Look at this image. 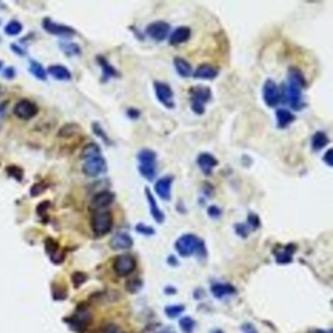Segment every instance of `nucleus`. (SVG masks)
I'll list each match as a JSON object with an SVG mask.
<instances>
[{
  "mask_svg": "<svg viewBox=\"0 0 333 333\" xmlns=\"http://www.w3.org/2000/svg\"><path fill=\"white\" fill-rule=\"evenodd\" d=\"M306 86V80L301 71L296 66H290L287 75V85L284 90L292 110L301 111L305 108L303 90Z\"/></svg>",
  "mask_w": 333,
  "mask_h": 333,
  "instance_id": "f257e3e1",
  "label": "nucleus"
},
{
  "mask_svg": "<svg viewBox=\"0 0 333 333\" xmlns=\"http://www.w3.org/2000/svg\"><path fill=\"white\" fill-rule=\"evenodd\" d=\"M139 161V172L145 179L152 182L157 176V153L150 150L143 149L137 155Z\"/></svg>",
  "mask_w": 333,
  "mask_h": 333,
  "instance_id": "f03ea898",
  "label": "nucleus"
},
{
  "mask_svg": "<svg viewBox=\"0 0 333 333\" xmlns=\"http://www.w3.org/2000/svg\"><path fill=\"white\" fill-rule=\"evenodd\" d=\"M190 109L195 114L203 115L206 105L212 97L211 89L205 85H196L190 90Z\"/></svg>",
  "mask_w": 333,
  "mask_h": 333,
  "instance_id": "7ed1b4c3",
  "label": "nucleus"
},
{
  "mask_svg": "<svg viewBox=\"0 0 333 333\" xmlns=\"http://www.w3.org/2000/svg\"><path fill=\"white\" fill-rule=\"evenodd\" d=\"M203 242L194 235H184L177 239L175 242V249L183 257H189L190 255L201 251Z\"/></svg>",
  "mask_w": 333,
  "mask_h": 333,
  "instance_id": "20e7f679",
  "label": "nucleus"
},
{
  "mask_svg": "<svg viewBox=\"0 0 333 333\" xmlns=\"http://www.w3.org/2000/svg\"><path fill=\"white\" fill-rule=\"evenodd\" d=\"M91 225L96 235L105 236L109 234L112 228L111 212L106 210H98L92 217Z\"/></svg>",
  "mask_w": 333,
  "mask_h": 333,
  "instance_id": "39448f33",
  "label": "nucleus"
},
{
  "mask_svg": "<svg viewBox=\"0 0 333 333\" xmlns=\"http://www.w3.org/2000/svg\"><path fill=\"white\" fill-rule=\"evenodd\" d=\"M156 96L160 104H162L166 109L172 110L175 108L174 92L170 85L165 82L156 81L155 84Z\"/></svg>",
  "mask_w": 333,
  "mask_h": 333,
  "instance_id": "423d86ee",
  "label": "nucleus"
},
{
  "mask_svg": "<svg viewBox=\"0 0 333 333\" xmlns=\"http://www.w3.org/2000/svg\"><path fill=\"white\" fill-rule=\"evenodd\" d=\"M282 96L283 94L274 80H267L265 81L263 86V99L269 108L277 107L282 100Z\"/></svg>",
  "mask_w": 333,
  "mask_h": 333,
  "instance_id": "0eeeda50",
  "label": "nucleus"
},
{
  "mask_svg": "<svg viewBox=\"0 0 333 333\" xmlns=\"http://www.w3.org/2000/svg\"><path fill=\"white\" fill-rule=\"evenodd\" d=\"M136 268L135 259L129 254L117 256L113 262V270L119 277H126Z\"/></svg>",
  "mask_w": 333,
  "mask_h": 333,
  "instance_id": "6e6552de",
  "label": "nucleus"
},
{
  "mask_svg": "<svg viewBox=\"0 0 333 333\" xmlns=\"http://www.w3.org/2000/svg\"><path fill=\"white\" fill-rule=\"evenodd\" d=\"M107 161L102 156L87 159L82 165L83 174L88 177H97L107 171Z\"/></svg>",
  "mask_w": 333,
  "mask_h": 333,
  "instance_id": "1a4fd4ad",
  "label": "nucleus"
},
{
  "mask_svg": "<svg viewBox=\"0 0 333 333\" xmlns=\"http://www.w3.org/2000/svg\"><path fill=\"white\" fill-rule=\"evenodd\" d=\"M14 114L22 120H30L38 113L37 106L28 99L20 100L14 107Z\"/></svg>",
  "mask_w": 333,
  "mask_h": 333,
  "instance_id": "9d476101",
  "label": "nucleus"
},
{
  "mask_svg": "<svg viewBox=\"0 0 333 333\" xmlns=\"http://www.w3.org/2000/svg\"><path fill=\"white\" fill-rule=\"evenodd\" d=\"M170 25L164 21H156L151 23L147 29L146 33L155 41L161 42L169 34Z\"/></svg>",
  "mask_w": 333,
  "mask_h": 333,
  "instance_id": "9b49d317",
  "label": "nucleus"
},
{
  "mask_svg": "<svg viewBox=\"0 0 333 333\" xmlns=\"http://www.w3.org/2000/svg\"><path fill=\"white\" fill-rule=\"evenodd\" d=\"M43 29L46 32L54 34V35H59V36H72L75 35L77 32L72 29L71 27H68L65 25H62L59 23L53 22L51 19L45 18L42 22Z\"/></svg>",
  "mask_w": 333,
  "mask_h": 333,
  "instance_id": "f8f14e48",
  "label": "nucleus"
},
{
  "mask_svg": "<svg viewBox=\"0 0 333 333\" xmlns=\"http://www.w3.org/2000/svg\"><path fill=\"white\" fill-rule=\"evenodd\" d=\"M173 176H164L156 182L155 190L159 197L163 201H170L171 186L173 183Z\"/></svg>",
  "mask_w": 333,
  "mask_h": 333,
  "instance_id": "ddd939ff",
  "label": "nucleus"
},
{
  "mask_svg": "<svg viewBox=\"0 0 333 333\" xmlns=\"http://www.w3.org/2000/svg\"><path fill=\"white\" fill-rule=\"evenodd\" d=\"M196 163L204 174L206 176H211L214 168L218 165V160L209 153H203L197 157Z\"/></svg>",
  "mask_w": 333,
  "mask_h": 333,
  "instance_id": "4468645a",
  "label": "nucleus"
},
{
  "mask_svg": "<svg viewBox=\"0 0 333 333\" xmlns=\"http://www.w3.org/2000/svg\"><path fill=\"white\" fill-rule=\"evenodd\" d=\"M219 75V71L214 65L209 63L201 64L192 74V77L196 80H213Z\"/></svg>",
  "mask_w": 333,
  "mask_h": 333,
  "instance_id": "2eb2a0df",
  "label": "nucleus"
},
{
  "mask_svg": "<svg viewBox=\"0 0 333 333\" xmlns=\"http://www.w3.org/2000/svg\"><path fill=\"white\" fill-rule=\"evenodd\" d=\"M115 195L113 192L110 190H101L100 192L96 193L95 196L92 199V207L102 210L104 208L110 207L111 204L114 202Z\"/></svg>",
  "mask_w": 333,
  "mask_h": 333,
  "instance_id": "dca6fc26",
  "label": "nucleus"
},
{
  "mask_svg": "<svg viewBox=\"0 0 333 333\" xmlns=\"http://www.w3.org/2000/svg\"><path fill=\"white\" fill-rule=\"evenodd\" d=\"M191 31L189 27H179L175 29L174 32H172L169 36V44L172 46H177L182 43L187 42L190 39Z\"/></svg>",
  "mask_w": 333,
  "mask_h": 333,
  "instance_id": "f3484780",
  "label": "nucleus"
},
{
  "mask_svg": "<svg viewBox=\"0 0 333 333\" xmlns=\"http://www.w3.org/2000/svg\"><path fill=\"white\" fill-rule=\"evenodd\" d=\"M145 193H146V196H147L149 206H150V211H151V214H152L153 218L155 219L156 222L159 223V224L163 223L164 219H165L164 213L162 212V210H160V208L158 206V203H157L155 196L153 195L152 191H151V190L149 188H146L145 189Z\"/></svg>",
  "mask_w": 333,
  "mask_h": 333,
  "instance_id": "a211bd4d",
  "label": "nucleus"
},
{
  "mask_svg": "<svg viewBox=\"0 0 333 333\" xmlns=\"http://www.w3.org/2000/svg\"><path fill=\"white\" fill-rule=\"evenodd\" d=\"M47 72L55 80L68 81L72 79V74L69 69L62 64H51L48 66Z\"/></svg>",
  "mask_w": 333,
  "mask_h": 333,
  "instance_id": "6ab92c4d",
  "label": "nucleus"
},
{
  "mask_svg": "<svg viewBox=\"0 0 333 333\" xmlns=\"http://www.w3.org/2000/svg\"><path fill=\"white\" fill-rule=\"evenodd\" d=\"M276 119L277 127L279 129H286L295 120V116L291 111L286 109H278L276 111Z\"/></svg>",
  "mask_w": 333,
  "mask_h": 333,
  "instance_id": "aec40b11",
  "label": "nucleus"
},
{
  "mask_svg": "<svg viewBox=\"0 0 333 333\" xmlns=\"http://www.w3.org/2000/svg\"><path fill=\"white\" fill-rule=\"evenodd\" d=\"M133 245L131 237L124 233H119L111 238V246L115 250H121L130 248Z\"/></svg>",
  "mask_w": 333,
  "mask_h": 333,
  "instance_id": "412c9836",
  "label": "nucleus"
},
{
  "mask_svg": "<svg viewBox=\"0 0 333 333\" xmlns=\"http://www.w3.org/2000/svg\"><path fill=\"white\" fill-rule=\"evenodd\" d=\"M175 70L177 72V74L184 79L190 78V76H192V68L190 65V63L186 61L185 59L181 58V57H175L174 61Z\"/></svg>",
  "mask_w": 333,
  "mask_h": 333,
  "instance_id": "4be33fe9",
  "label": "nucleus"
},
{
  "mask_svg": "<svg viewBox=\"0 0 333 333\" xmlns=\"http://www.w3.org/2000/svg\"><path fill=\"white\" fill-rule=\"evenodd\" d=\"M330 142L328 136L326 135V133L322 132V131H317L314 136L312 137V149L315 152H319L321 151L323 148H325L328 144Z\"/></svg>",
  "mask_w": 333,
  "mask_h": 333,
  "instance_id": "5701e85b",
  "label": "nucleus"
},
{
  "mask_svg": "<svg viewBox=\"0 0 333 333\" xmlns=\"http://www.w3.org/2000/svg\"><path fill=\"white\" fill-rule=\"evenodd\" d=\"M212 294L217 298H223L234 294L236 292V288L229 284H215L211 287Z\"/></svg>",
  "mask_w": 333,
  "mask_h": 333,
  "instance_id": "b1692460",
  "label": "nucleus"
},
{
  "mask_svg": "<svg viewBox=\"0 0 333 333\" xmlns=\"http://www.w3.org/2000/svg\"><path fill=\"white\" fill-rule=\"evenodd\" d=\"M80 133H81V127L79 124L66 123L63 126L61 127V129L59 130L58 137L63 138V139H68V138H73Z\"/></svg>",
  "mask_w": 333,
  "mask_h": 333,
  "instance_id": "393cba45",
  "label": "nucleus"
},
{
  "mask_svg": "<svg viewBox=\"0 0 333 333\" xmlns=\"http://www.w3.org/2000/svg\"><path fill=\"white\" fill-rule=\"evenodd\" d=\"M97 61H98V63H100V65L103 69L104 78L106 80H109L111 78H117V77H119L118 72L111 65V63L108 62V60L106 58H104L103 56H98Z\"/></svg>",
  "mask_w": 333,
  "mask_h": 333,
  "instance_id": "a878e982",
  "label": "nucleus"
},
{
  "mask_svg": "<svg viewBox=\"0 0 333 333\" xmlns=\"http://www.w3.org/2000/svg\"><path fill=\"white\" fill-rule=\"evenodd\" d=\"M102 156V152L100 147L96 143L87 144L82 148V151L80 153V157L82 159H90Z\"/></svg>",
  "mask_w": 333,
  "mask_h": 333,
  "instance_id": "bb28decb",
  "label": "nucleus"
},
{
  "mask_svg": "<svg viewBox=\"0 0 333 333\" xmlns=\"http://www.w3.org/2000/svg\"><path fill=\"white\" fill-rule=\"evenodd\" d=\"M294 251H295L294 245H292V244L287 245L285 249H283L282 251H279L278 253H276L277 262L281 263V264L290 263L292 261V254Z\"/></svg>",
  "mask_w": 333,
  "mask_h": 333,
  "instance_id": "cd10ccee",
  "label": "nucleus"
},
{
  "mask_svg": "<svg viewBox=\"0 0 333 333\" xmlns=\"http://www.w3.org/2000/svg\"><path fill=\"white\" fill-rule=\"evenodd\" d=\"M30 72L37 80H45L47 79V72L42 66V64L32 60L30 62Z\"/></svg>",
  "mask_w": 333,
  "mask_h": 333,
  "instance_id": "c85d7f7f",
  "label": "nucleus"
},
{
  "mask_svg": "<svg viewBox=\"0 0 333 333\" xmlns=\"http://www.w3.org/2000/svg\"><path fill=\"white\" fill-rule=\"evenodd\" d=\"M22 31H23V26L19 21H16V20L10 21L4 28L5 33L8 35H12V36L20 34Z\"/></svg>",
  "mask_w": 333,
  "mask_h": 333,
  "instance_id": "c756f323",
  "label": "nucleus"
},
{
  "mask_svg": "<svg viewBox=\"0 0 333 333\" xmlns=\"http://www.w3.org/2000/svg\"><path fill=\"white\" fill-rule=\"evenodd\" d=\"M179 324H180V327L183 330V332L192 333L194 326H195V321L190 317H185L180 319Z\"/></svg>",
  "mask_w": 333,
  "mask_h": 333,
  "instance_id": "7c9ffc66",
  "label": "nucleus"
},
{
  "mask_svg": "<svg viewBox=\"0 0 333 333\" xmlns=\"http://www.w3.org/2000/svg\"><path fill=\"white\" fill-rule=\"evenodd\" d=\"M61 48L68 56L79 55L80 53V48L76 43H63L61 44Z\"/></svg>",
  "mask_w": 333,
  "mask_h": 333,
  "instance_id": "2f4dec72",
  "label": "nucleus"
},
{
  "mask_svg": "<svg viewBox=\"0 0 333 333\" xmlns=\"http://www.w3.org/2000/svg\"><path fill=\"white\" fill-rule=\"evenodd\" d=\"M92 129H93V131H94V133H95L96 135H97L98 137H100L105 143L107 144V145H111V140H110V138L108 137L107 133L104 131V129L101 127V125H100L99 123H97V122L93 123Z\"/></svg>",
  "mask_w": 333,
  "mask_h": 333,
  "instance_id": "473e14b6",
  "label": "nucleus"
},
{
  "mask_svg": "<svg viewBox=\"0 0 333 333\" xmlns=\"http://www.w3.org/2000/svg\"><path fill=\"white\" fill-rule=\"evenodd\" d=\"M6 171L9 176L13 177L14 179H16L18 181H22L23 180V177H24V172L23 170L19 167V166H16V165H11V166H8L6 168Z\"/></svg>",
  "mask_w": 333,
  "mask_h": 333,
  "instance_id": "72a5a7b5",
  "label": "nucleus"
},
{
  "mask_svg": "<svg viewBox=\"0 0 333 333\" xmlns=\"http://www.w3.org/2000/svg\"><path fill=\"white\" fill-rule=\"evenodd\" d=\"M183 311H184V306H182V305H173V306L166 307L165 314L168 317L173 318V317H178Z\"/></svg>",
  "mask_w": 333,
  "mask_h": 333,
  "instance_id": "f704fd0d",
  "label": "nucleus"
},
{
  "mask_svg": "<svg viewBox=\"0 0 333 333\" xmlns=\"http://www.w3.org/2000/svg\"><path fill=\"white\" fill-rule=\"evenodd\" d=\"M47 188L48 184L45 182L35 183L31 189V194H32V196H37L40 193H42V192H44L45 190H47Z\"/></svg>",
  "mask_w": 333,
  "mask_h": 333,
  "instance_id": "c9c22d12",
  "label": "nucleus"
},
{
  "mask_svg": "<svg viewBox=\"0 0 333 333\" xmlns=\"http://www.w3.org/2000/svg\"><path fill=\"white\" fill-rule=\"evenodd\" d=\"M136 230L137 232L143 234V235H146V236H152L155 234V230L150 227V226H147V225H144V224H139L136 226Z\"/></svg>",
  "mask_w": 333,
  "mask_h": 333,
  "instance_id": "e433bc0d",
  "label": "nucleus"
},
{
  "mask_svg": "<svg viewBox=\"0 0 333 333\" xmlns=\"http://www.w3.org/2000/svg\"><path fill=\"white\" fill-rule=\"evenodd\" d=\"M99 333H121L120 329L118 326H116L115 324H112V323H109V324H106L105 326H103Z\"/></svg>",
  "mask_w": 333,
  "mask_h": 333,
  "instance_id": "4c0bfd02",
  "label": "nucleus"
},
{
  "mask_svg": "<svg viewBox=\"0 0 333 333\" xmlns=\"http://www.w3.org/2000/svg\"><path fill=\"white\" fill-rule=\"evenodd\" d=\"M141 286H142V284L139 281H137V280H135V281H129L127 283V289L130 292H136L137 290L140 289Z\"/></svg>",
  "mask_w": 333,
  "mask_h": 333,
  "instance_id": "58836bf2",
  "label": "nucleus"
},
{
  "mask_svg": "<svg viewBox=\"0 0 333 333\" xmlns=\"http://www.w3.org/2000/svg\"><path fill=\"white\" fill-rule=\"evenodd\" d=\"M208 214H209V216L212 217V218H218V217L221 216L222 211H221V209H220L219 207L212 206V207H210L208 208Z\"/></svg>",
  "mask_w": 333,
  "mask_h": 333,
  "instance_id": "ea45409f",
  "label": "nucleus"
},
{
  "mask_svg": "<svg viewBox=\"0 0 333 333\" xmlns=\"http://www.w3.org/2000/svg\"><path fill=\"white\" fill-rule=\"evenodd\" d=\"M85 280H86V277L81 273H77L73 276V281H74V283H75V285L77 287L80 286L81 284H83L85 282Z\"/></svg>",
  "mask_w": 333,
  "mask_h": 333,
  "instance_id": "a19ab883",
  "label": "nucleus"
},
{
  "mask_svg": "<svg viewBox=\"0 0 333 333\" xmlns=\"http://www.w3.org/2000/svg\"><path fill=\"white\" fill-rule=\"evenodd\" d=\"M247 221H248V226H251L252 228H255V229L260 225V220H259L258 216L255 215V214H249Z\"/></svg>",
  "mask_w": 333,
  "mask_h": 333,
  "instance_id": "79ce46f5",
  "label": "nucleus"
},
{
  "mask_svg": "<svg viewBox=\"0 0 333 333\" xmlns=\"http://www.w3.org/2000/svg\"><path fill=\"white\" fill-rule=\"evenodd\" d=\"M140 115H141V112L137 109L131 108V109H128V111H127V116L131 119H138L140 117Z\"/></svg>",
  "mask_w": 333,
  "mask_h": 333,
  "instance_id": "37998d69",
  "label": "nucleus"
},
{
  "mask_svg": "<svg viewBox=\"0 0 333 333\" xmlns=\"http://www.w3.org/2000/svg\"><path fill=\"white\" fill-rule=\"evenodd\" d=\"M322 160L327 164L328 166H332V149H329L323 156Z\"/></svg>",
  "mask_w": 333,
  "mask_h": 333,
  "instance_id": "c03bdc74",
  "label": "nucleus"
},
{
  "mask_svg": "<svg viewBox=\"0 0 333 333\" xmlns=\"http://www.w3.org/2000/svg\"><path fill=\"white\" fill-rule=\"evenodd\" d=\"M15 76V71L13 68H7L4 70V77L7 79H12Z\"/></svg>",
  "mask_w": 333,
  "mask_h": 333,
  "instance_id": "a18cd8bd",
  "label": "nucleus"
},
{
  "mask_svg": "<svg viewBox=\"0 0 333 333\" xmlns=\"http://www.w3.org/2000/svg\"><path fill=\"white\" fill-rule=\"evenodd\" d=\"M242 330L244 333H258L250 323H246L242 326Z\"/></svg>",
  "mask_w": 333,
  "mask_h": 333,
  "instance_id": "49530a36",
  "label": "nucleus"
},
{
  "mask_svg": "<svg viewBox=\"0 0 333 333\" xmlns=\"http://www.w3.org/2000/svg\"><path fill=\"white\" fill-rule=\"evenodd\" d=\"M317 333H332V332H331V331H318V332Z\"/></svg>",
  "mask_w": 333,
  "mask_h": 333,
  "instance_id": "de8ad7c7",
  "label": "nucleus"
},
{
  "mask_svg": "<svg viewBox=\"0 0 333 333\" xmlns=\"http://www.w3.org/2000/svg\"><path fill=\"white\" fill-rule=\"evenodd\" d=\"M213 333H223V331H221V330H215Z\"/></svg>",
  "mask_w": 333,
  "mask_h": 333,
  "instance_id": "09e8293b",
  "label": "nucleus"
},
{
  "mask_svg": "<svg viewBox=\"0 0 333 333\" xmlns=\"http://www.w3.org/2000/svg\"><path fill=\"white\" fill-rule=\"evenodd\" d=\"M162 333H170V332H162Z\"/></svg>",
  "mask_w": 333,
  "mask_h": 333,
  "instance_id": "8fccbe9b",
  "label": "nucleus"
}]
</instances>
